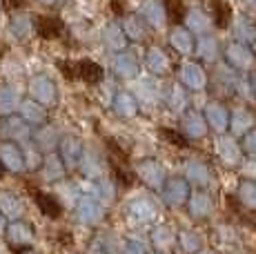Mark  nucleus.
I'll use <instances>...</instances> for the list:
<instances>
[{"label":"nucleus","mask_w":256,"mask_h":254,"mask_svg":"<svg viewBox=\"0 0 256 254\" xmlns=\"http://www.w3.org/2000/svg\"><path fill=\"white\" fill-rule=\"evenodd\" d=\"M22 116L27 120H34V123H36V120H42V110L38 105H34V102H24L22 105Z\"/></svg>","instance_id":"7"},{"label":"nucleus","mask_w":256,"mask_h":254,"mask_svg":"<svg viewBox=\"0 0 256 254\" xmlns=\"http://www.w3.org/2000/svg\"><path fill=\"white\" fill-rule=\"evenodd\" d=\"M16 102H18V96L12 87H0V114H12L16 110Z\"/></svg>","instance_id":"5"},{"label":"nucleus","mask_w":256,"mask_h":254,"mask_svg":"<svg viewBox=\"0 0 256 254\" xmlns=\"http://www.w3.org/2000/svg\"><path fill=\"white\" fill-rule=\"evenodd\" d=\"M34 198H36V205L47 214V216H52V218L60 216V203H58L54 196L42 194V192H36V194H34Z\"/></svg>","instance_id":"4"},{"label":"nucleus","mask_w":256,"mask_h":254,"mask_svg":"<svg viewBox=\"0 0 256 254\" xmlns=\"http://www.w3.org/2000/svg\"><path fill=\"white\" fill-rule=\"evenodd\" d=\"M22 212V205L12 192H0V214L7 218H16Z\"/></svg>","instance_id":"3"},{"label":"nucleus","mask_w":256,"mask_h":254,"mask_svg":"<svg viewBox=\"0 0 256 254\" xmlns=\"http://www.w3.org/2000/svg\"><path fill=\"white\" fill-rule=\"evenodd\" d=\"M47 2H49V0H47Z\"/></svg>","instance_id":"12"},{"label":"nucleus","mask_w":256,"mask_h":254,"mask_svg":"<svg viewBox=\"0 0 256 254\" xmlns=\"http://www.w3.org/2000/svg\"><path fill=\"white\" fill-rule=\"evenodd\" d=\"M32 94L36 96V98L49 102V100L54 98V87L49 85L45 78H36V80L32 82Z\"/></svg>","instance_id":"6"},{"label":"nucleus","mask_w":256,"mask_h":254,"mask_svg":"<svg viewBox=\"0 0 256 254\" xmlns=\"http://www.w3.org/2000/svg\"><path fill=\"white\" fill-rule=\"evenodd\" d=\"M0 163L4 170H12V172H20L24 160H22V152L16 148L14 143H2L0 145Z\"/></svg>","instance_id":"2"},{"label":"nucleus","mask_w":256,"mask_h":254,"mask_svg":"<svg viewBox=\"0 0 256 254\" xmlns=\"http://www.w3.org/2000/svg\"><path fill=\"white\" fill-rule=\"evenodd\" d=\"M14 29H16V34L18 36H22V34H27L29 32V20L27 18H14Z\"/></svg>","instance_id":"9"},{"label":"nucleus","mask_w":256,"mask_h":254,"mask_svg":"<svg viewBox=\"0 0 256 254\" xmlns=\"http://www.w3.org/2000/svg\"><path fill=\"white\" fill-rule=\"evenodd\" d=\"M4 238H7L9 248L12 250H27L32 246V238H34V232L27 223H20V221H14L12 226L4 230Z\"/></svg>","instance_id":"1"},{"label":"nucleus","mask_w":256,"mask_h":254,"mask_svg":"<svg viewBox=\"0 0 256 254\" xmlns=\"http://www.w3.org/2000/svg\"><path fill=\"white\" fill-rule=\"evenodd\" d=\"M2 174H4V168H2V163H0V178H2Z\"/></svg>","instance_id":"11"},{"label":"nucleus","mask_w":256,"mask_h":254,"mask_svg":"<svg viewBox=\"0 0 256 254\" xmlns=\"http://www.w3.org/2000/svg\"><path fill=\"white\" fill-rule=\"evenodd\" d=\"M2 230H4V216L0 214V232H2Z\"/></svg>","instance_id":"10"},{"label":"nucleus","mask_w":256,"mask_h":254,"mask_svg":"<svg viewBox=\"0 0 256 254\" xmlns=\"http://www.w3.org/2000/svg\"><path fill=\"white\" fill-rule=\"evenodd\" d=\"M4 130H7L9 136H24V132H27V130H24V125H22L18 118H9Z\"/></svg>","instance_id":"8"}]
</instances>
